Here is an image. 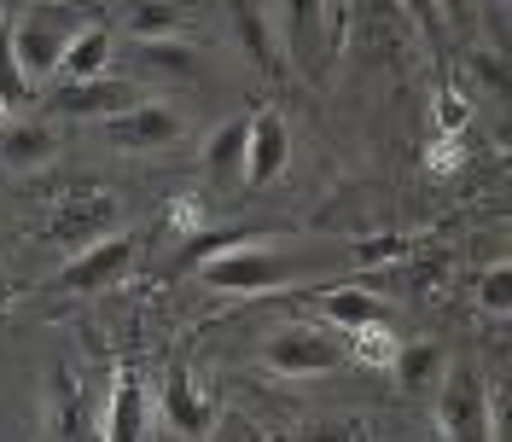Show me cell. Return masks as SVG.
<instances>
[{"mask_svg": "<svg viewBox=\"0 0 512 442\" xmlns=\"http://www.w3.org/2000/svg\"><path fill=\"white\" fill-rule=\"evenodd\" d=\"M431 6H437L443 24H466V0H431Z\"/></svg>", "mask_w": 512, "mask_h": 442, "instance_id": "cell-31", "label": "cell"}, {"mask_svg": "<svg viewBox=\"0 0 512 442\" xmlns=\"http://www.w3.org/2000/svg\"><path fill=\"white\" fill-rule=\"evenodd\" d=\"M111 30L105 24H82V30L64 41V59H59V70L53 76H64V82H88V76H105L111 70Z\"/></svg>", "mask_w": 512, "mask_h": 442, "instance_id": "cell-16", "label": "cell"}, {"mask_svg": "<svg viewBox=\"0 0 512 442\" xmlns=\"http://www.w3.org/2000/svg\"><path fill=\"white\" fill-rule=\"evenodd\" d=\"M152 431V402H146V390L134 373H117L111 379V402H105V419H99V442H146Z\"/></svg>", "mask_w": 512, "mask_h": 442, "instance_id": "cell-12", "label": "cell"}, {"mask_svg": "<svg viewBox=\"0 0 512 442\" xmlns=\"http://www.w3.org/2000/svg\"><path fill=\"white\" fill-rule=\"evenodd\" d=\"M280 24H286L291 64L309 82H320L326 76V0H280Z\"/></svg>", "mask_w": 512, "mask_h": 442, "instance_id": "cell-10", "label": "cell"}, {"mask_svg": "<svg viewBox=\"0 0 512 442\" xmlns=\"http://www.w3.org/2000/svg\"><path fill=\"white\" fill-rule=\"evenodd\" d=\"M320 315L332 332H361V326H390V303L367 285H338L320 297Z\"/></svg>", "mask_w": 512, "mask_h": 442, "instance_id": "cell-14", "label": "cell"}, {"mask_svg": "<svg viewBox=\"0 0 512 442\" xmlns=\"http://www.w3.org/2000/svg\"><path fill=\"white\" fill-rule=\"evenodd\" d=\"M344 349H350V361H361V367H390L396 338H390V326H361V332H344Z\"/></svg>", "mask_w": 512, "mask_h": 442, "instance_id": "cell-21", "label": "cell"}, {"mask_svg": "<svg viewBox=\"0 0 512 442\" xmlns=\"http://www.w3.org/2000/svg\"><path fill=\"white\" fill-rule=\"evenodd\" d=\"M111 221H117V198L111 192H64L59 204H53V216H47V239L53 245H70V251H82L88 239L99 233H111Z\"/></svg>", "mask_w": 512, "mask_h": 442, "instance_id": "cell-7", "label": "cell"}, {"mask_svg": "<svg viewBox=\"0 0 512 442\" xmlns=\"http://www.w3.org/2000/svg\"><path fill=\"white\" fill-rule=\"evenodd\" d=\"M198 274H204L210 291H222V297H262V291H280V285L297 280V262L280 256V251H268V245L239 239V245H227V251L204 256Z\"/></svg>", "mask_w": 512, "mask_h": 442, "instance_id": "cell-1", "label": "cell"}, {"mask_svg": "<svg viewBox=\"0 0 512 442\" xmlns=\"http://www.w3.org/2000/svg\"><path fill=\"white\" fill-rule=\"evenodd\" d=\"M59 152V140H53V128L35 123V117H6L0 123V163L6 169H41V163H53Z\"/></svg>", "mask_w": 512, "mask_h": 442, "instance_id": "cell-15", "label": "cell"}, {"mask_svg": "<svg viewBox=\"0 0 512 442\" xmlns=\"http://www.w3.org/2000/svg\"><path fill=\"white\" fill-rule=\"evenodd\" d=\"M233 30H239V47L251 53V64H274V53H268V30H262V18H256L251 0H233Z\"/></svg>", "mask_w": 512, "mask_h": 442, "instance_id": "cell-23", "label": "cell"}, {"mask_svg": "<svg viewBox=\"0 0 512 442\" xmlns=\"http://www.w3.org/2000/svg\"><path fill=\"white\" fill-rule=\"evenodd\" d=\"M158 419L175 431V437H210V425H216V402H210V390L192 379L187 367H175V373L163 379Z\"/></svg>", "mask_w": 512, "mask_h": 442, "instance_id": "cell-11", "label": "cell"}, {"mask_svg": "<svg viewBox=\"0 0 512 442\" xmlns=\"http://www.w3.org/2000/svg\"><path fill=\"white\" fill-rule=\"evenodd\" d=\"M495 402H489V384L472 367H448L437 384V431L448 442H495Z\"/></svg>", "mask_w": 512, "mask_h": 442, "instance_id": "cell-3", "label": "cell"}, {"mask_svg": "<svg viewBox=\"0 0 512 442\" xmlns=\"http://www.w3.org/2000/svg\"><path fill=\"white\" fill-rule=\"evenodd\" d=\"M227 245H239V233H233V227H222V233H192L187 245H181V256H175V268H192V262H204V256L227 251Z\"/></svg>", "mask_w": 512, "mask_h": 442, "instance_id": "cell-26", "label": "cell"}, {"mask_svg": "<svg viewBox=\"0 0 512 442\" xmlns=\"http://www.w3.org/2000/svg\"><path fill=\"white\" fill-rule=\"evenodd\" d=\"M466 123H472V94H466V88H443V94H437V134L460 140Z\"/></svg>", "mask_w": 512, "mask_h": 442, "instance_id": "cell-25", "label": "cell"}, {"mask_svg": "<svg viewBox=\"0 0 512 442\" xmlns=\"http://www.w3.org/2000/svg\"><path fill=\"white\" fill-rule=\"evenodd\" d=\"M262 367H268V373H286V379H320V373L350 367V349H344V332L291 326V332H280V338L262 344Z\"/></svg>", "mask_w": 512, "mask_h": 442, "instance_id": "cell-4", "label": "cell"}, {"mask_svg": "<svg viewBox=\"0 0 512 442\" xmlns=\"http://www.w3.org/2000/svg\"><path fill=\"white\" fill-rule=\"evenodd\" d=\"M402 6H408V12H414V18H419V24H425L431 35L443 30V18H437V6H431V0H402Z\"/></svg>", "mask_w": 512, "mask_h": 442, "instance_id": "cell-30", "label": "cell"}, {"mask_svg": "<svg viewBox=\"0 0 512 442\" xmlns=\"http://www.w3.org/2000/svg\"><path fill=\"white\" fill-rule=\"evenodd\" d=\"M466 76L483 94H507V59H501V47H472L466 53Z\"/></svg>", "mask_w": 512, "mask_h": 442, "instance_id": "cell-22", "label": "cell"}, {"mask_svg": "<svg viewBox=\"0 0 512 442\" xmlns=\"http://www.w3.org/2000/svg\"><path fill=\"white\" fill-rule=\"evenodd\" d=\"M472 303H478L489 320H507L512 315V268H507V262H495L489 274L472 280Z\"/></svg>", "mask_w": 512, "mask_h": 442, "instance_id": "cell-20", "label": "cell"}, {"mask_svg": "<svg viewBox=\"0 0 512 442\" xmlns=\"http://www.w3.org/2000/svg\"><path fill=\"white\" fill-rule=\"evenodd\" d=\"M384 373H396V384L408 390V396H425V390H437L448 373V349L443 344H396L390 355V367Z\"/></svg>", "mask_w": 512, "mask_h": 442, "instance_id": "cell-17", "label": "cell"}, {"mask_svg": "<svg viewBox=\"0 0 512 442\" xmlns=\"http://www.w3.org/2000/svg\"><path fill=\"white\" fill-rule=\"evenodd\" d=\"M245 123L251 117H222L204 140V181L216 192H233L245 181Z\"/></svg>", "mask_w": 512, "mask_h": 442, "instance_id": "cell-13", "label": "cell"}, {"mask_svg": "<svg viewBox=\"0 0 512 442\" xmlns=\"http://www.w3.org/2000/svg\"><path fill=\"white\" fill-rule=\"evenodd\" d=\"M181 111H169V105H158V99H134L128 111H117V117H105L99 123V134L117 146V152H163V146H175L181 140Z\"/></svg>", "mask_w": 512, "mask_h": 442, "instance_id": "cell-5", "label": "cell"}, {"mask_svg": "<svg viewBox=\"0 0 512 442\" xmlns=\"http://www.w3.org/2000/svg\"><path fill=\"white\" fill-rule=\"evenodd\" d=\"M128 262H134V239L128 233H99L82 251H70L59 285L64 291H111L128 274Z\"/></svg>", "mask_w": 512, "mask_h": 442, "instance_id": "cell-6", "label": "cell"}, {"mask_svg": "<svg viewBox=\"0 0 512 442\" xmlns=\"http://www.w3.org/2000/svg\"><path fill=\"white\" fill-rule=\"evenodd\" d=\"M140 59L163 70V76H187L192 70V47H181L175 35H163V41H140Z\"/></svg>", "mask_w": 512, "mask_h": 442, "instance_id": "cell-24", "label": "cell"}, {"mask_svg": "<svg viewBox=\"0 0 512 442\" xmlns=\"http://www.w3.org/2000/svg\"><path fill=\"white\" fill-rule=\"evenodd\" d=\"M402 256H408V239L402 233H384V239H361L355 245V262H367V268L373 262H402Z\"/></svg>", "mask_w": 512, "mask_h": 442, "instance_id": "cell-27", "label": "cell"}, {"mask_svg": "<svg viewBox=\"0 0 512 442\" xmlns=\"http://www.w3.org/2000/svg\"><path fill=\"white\" fill-rule=\"evenodd\" d=\"M303 442H361V425H350V419H320Z\"/></svg>", "mask_w": 512, "mask_h": 442, "instance_id": "cell-29", "label": "cell"}, {"mask_svg": "<svg viewBox=\"0 0 512 442\" xmlns=\"http://www.w3.org/2000/svg\"><path fill=\"white\" fill-rule=\"evenodd\" d=\"M425 169H431V175H454V169H460V140L437 134V146L425 152Z\"/></svg>", "mask_w": 512, "mask_h": 442, "instance_id": "cell-28", "label": "cell"}, {"mask_svg": "<svg viewBox=\"0 0 512 442\" xmlns=\"http://www.w3.org/2000/svg\"><path fill=\"white\" fill-rule=\"evenodd\" d=\"M123 30L134 35V41H163V35L181 30V6L175 0H134L123 18Z\"/></svg>", "mask_w": 512, "mask_h": 442, "instance_id": "cell-18", "label": "cell"}, {"mask_svg": "<svg viewBox=\"0 0 512 442\" xmlns=\"http://www.w3.org/2000/svg\"><path fill=\"white\" fill-rule=\"evenodd\" d=\"M88 18H82V6L76 0H35L30 12L12 24V53H18V64H24V76H53L64 59V41L82 30Z\"/></svg>", "mask_w": 512, "mask_h": 442, "instance_id": "cell-2", "label": "cell"}, {"mask_svg": "<svg viewBox=\"0 0 512 442\" xmlns=\"http://www.w3.org/2000/svg\"><path fill=\"white\" fill-rule=\"evenodd\" d=\"M24 105H30V76H24V64L12 53V35L0 30V123L18 117Z\"/></svg>", "mask_w": 512, "mask_h": 442, "instance_id": "cell-19", "label": "cell"}, {"mask_svg": "<svg viewBox=\"0 0 512 442\" xmlns=\"http://www.w3.org/2000/svg\"><path fill=\"white\" fill-rule=\"evenodd\" d=\"M291 163V123L280 111H251L245 123V187L280 181Z\"/></svg>", "mask_w": 512, "mask_h": 442, "instance_id": "cell-9", "label": "cell"}, {"mask_svg": "<svg viewBox=\"0 0 512 442\" xmlns=\"http://www.w3.org/2000/svg\"><path fill=\"white\" fill-rule=\"evenodd\" d=\"M134 99H140V88L123 82V76H88V82H64V88H53V94H47V111H53V117L105 123V117L128 111Z\"/></svg>", "mask_w": 512, "mask_h": 442, "instance_id": "cell-8", "label": "cell"}]
</instances>
